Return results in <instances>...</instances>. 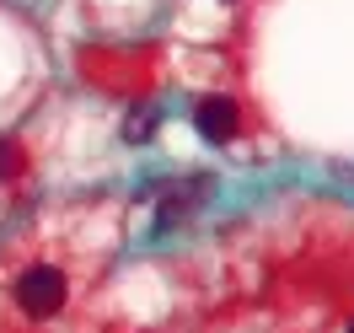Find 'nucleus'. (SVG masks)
<instances>
[{
  "label": "nucleus",
  "mask_w": 354,
  "mask_h": 333,
  "mask_svg": "<svg viewBox=\"0 0 354 333\" xmlns=\"http://www.w3.org/2000/svg\"><path fill=\"white\" fill-rule=\"evenodd\" d=\"M194 124H199V134L209 145H225V140L236 134V124H242V113H236L231 97H204L199 108H194Z\"/></svg>",
  "instance_id": "obj_2"
},
{
  "label": "nucleus",
  "mask_w": 354,
  "mask_h": 333,
  "mask_svg": "<svg viewBox=\"0 0 354 333\" xmlns=\"http://www.w3.org/2000/svg\"><path fill=\"white\" fill-rule=\"evenodd\" d=\"M151 113H134V124H129V140H151Z\"/></svg>",
  "instance_id": "obj_4"
},
{
  "label": "nucleus",
  "mask_w": 354,
  "mask_h": 333,
  "mask_svg": "<svg viewBox=\"0 0 354 333\" xmlns=\"http://www.w3.org/2000/svg\"><path fill=\"white\" fill-rule=\"evenodd\" d=\"M65 296H70V280L54 264H32L22 280H17V307H22L27 317H54V312L65 307Z\"/></svg>",
  "instance_id": "obj_1"
},
{
  "label": "nucleus",
  "mask_w": 354,
  "mask_h": 333,
  "mask_svg": "<svg viewBox=\"0 0 354 333\" xmlns=\"http://www.w3.org/2000/svg\"><path fill=\"white\" fill-rule=\"evenodd\" d=\"M349 333H354V328H349Z\"/></svg>",
  "instance_id": "obj_5"
},
{
  "label": "nucleus",
  "mask_w": 354,
  "mask_h": 333,
  "mask_svg": "<svg viewBox=\"0 0 354 333\" xmlns=\"http://www.w3.org/2000/svg\"><path fill=\"white\" fill-rule=\"evenodd\" d=\"M22 167V145L17 140H0V172H17Z\"/></svg>",
  "instance_id": "obj_3"
}]
</instances>
